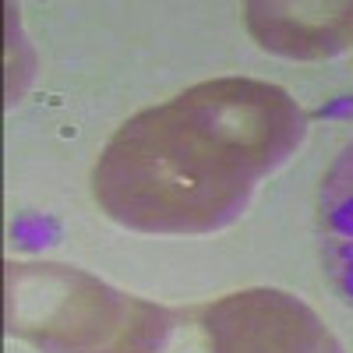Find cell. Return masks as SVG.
<instances>
[{"mask_svg": "<svg viewBox=\"0 0 353 353\" xmlns=\"http://www.w3.org/2000/svg\"><path fill=\"white\" fill-rule=\"evenodd\" d=\"M307 113L286 88L212 78L117 128L92 170L96 205L128 230L198 237L241 219L301 149Z\"/></svg>", "mask_w": 353, "mask_h": 353, "instance_id": "cell-1", "label": "cell"}, {"mask_svg": "<svg viewBox=\"0 0 353 353\" xmlns=\"http://www.w3.org/2000/svg\"><path fill=\"white\" fill-rule=\"evenodd\" d=\"M8 332L39 353H166L176 311L74 265L8 261Z\"/></svg>", "mask_w": 353, "mask_h": 353, "instance_id": "cell-2", "label": "cell"}, {"mask_svg": "<svg viewBox=\"0 0 353 353\" xmlns=\"http://www.w3.org/2000/svg\"><path fill=\"white\" fill-rule=\"evenodd\" d=\"M166 353H343V346L301 297L258 286L176 311Z\"/></svg>", "mask_w": 353, "mask_h": 353, "instance_id": "cell-3", "label": "cell"}, {"mask_svg": "<svg viewBox=\"0 0 353 353\" xmlns=\"http://www.w3.org/2000/svg\"><path fill=\"white\" fill-rule=\"evenodd\" d=\"M248 32L269 53L293 61L336 57L353 43V0L343 4H248Z\"/></svg>", "mask_w": 353, "mask_h": 353, "instance_id": "cell-4", "label": "cell"}, {"mask_svg": "<svg viewBox=\"0 0 353 353\" xmlns=\"http://www.w3.org/2000/svg\"><path fill=\"white\" fill-rule=\"evenodd\" d=\"M318 251L321 272L353 307V141L336 156L318 188Z\"/></svg>", "mask_w": 353, "mask_h": 353, "instance_id": "cell-5", "label": "cell"}]
</instances>
